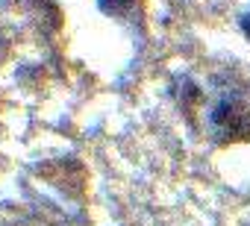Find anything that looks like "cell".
Segmentation results:
<instances>
[{
  "mask_svg": "<svg viewBox=\"0 0 250 226\" xmlns=\"http://www.w3.org/2000/svg\"><path fill=\"white\" fill-rule=\"evenodd\" d=\"M97 3L106 15H124V12H130L139 0H97Z\"/></svg>",
  "mask_w": 250,
  "mask_h": 226,
  "instance_id": "cell-2",
  "label": "cell"
},
{
  "mask_svg": "<svg viewBox=\"0 0 250 226\" xmlns=\"http://www.w3.org/2000/svg\"><path fill=\"white\" fill-rule=\"evenodd\" d=\"M209 124L218 138V144H244L250 141V100L241 94H227L221 97L212 112Z\"/></svg>",
  "mask_w": 250,
  "mask_h": 226,
  "instance_id": "cell-1",
  "label": "cell"
},
{
  "mask_svg": "<svg viewBox=\"0 0 250 226\" xmlns=\"http://www.w3.org/2000/svg\"><path fill=\"white\" fill-rule=\"evenodd\" d=\"M241 30H244V36H247V41H250V12L244 15V21H241Z\"/></svg>",
  "mask_w": 250,
  "mask_h": 226,
  "instance_id": "cell-3",
  "label": "cell"
}]
</instances>
